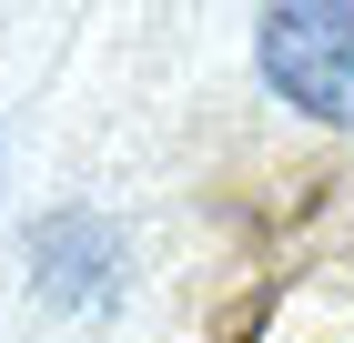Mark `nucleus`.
I'll list each match as a JSON object with an SVG mask.
<instances>
[{"label":"nucleus","instance_id":"1","mask_svg":"<svg viewBox=\"0 0 354 343\" xmlns=\"http://www.w3.org/2000/svg\"><path fill=\"white\" fill-rule=\"evenodd\" d=\"M253 71L304 121L354 132V0H273L253 21Z\"/></svg>","mask_w":354,"mask_h":343},{"label":"nucleus","instance_id":"2","mask_svg":"<svg viewBox=\"0 0 354 343\" xmlns=\"http://www.w3.org/2000/svg\"><path fill=\"white\" fill-rule=\"evenodd\" d=\"M30 263L51 273L61 293H102V263H111V233L91 222V212H61V222H41L30 233Z\"/></svg>","mask_w":354,"mask_h":343}]
</instances>
